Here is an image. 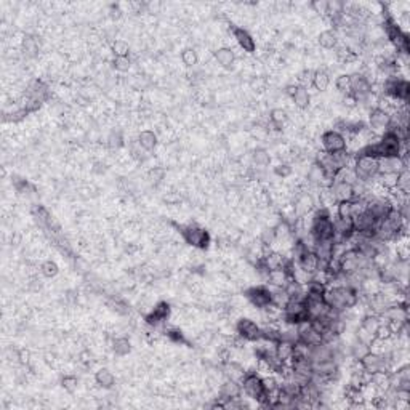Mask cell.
<instances>
[{
  "mask_svg": "<svg viewBox=\"0 0 410 410\" xmlns=\"http://www.w3.org/2000/svg\"><path fill=\"white\" fill-rule=\"evenodd\" d=\"M240 386H242V394H245L247 398L258 401L260 405H263V407H270L268 405V401H266V391L263 386V378L257 372H247Z\"/></svg>",
  "mask_w": 410,
  "mask_h": 410,
  "instance_id": "cell-1",
  "label": "cell"
},
{
  "mask_svg": "<svg viewBox=\"0 0 410 410\" xmlns=\"http://www.w3.org/2000/svg\"><path fill=\"white\" fill-rule=\"evenodd\" d=\"M354 155H356L354 173L359 180L370 181L378 176V161H380L378 157L370 154H362V152H358Z\"/></svg>",
  "mask_w": 410,
  "mask_h": 410,
  "instance_id": "cell-2",
  "label": "cell"
},
{
  "mask_svg": "<svg viewBox=\"0 0 410 410\" xmlns=\"http://www.w3.org/2000/svg\"><path fill=\"white\" fill-rule=\"evenodd\" d=\"M359 362L362 365V369L369 375H373L378 372H393V367H391L388 358L377 354V352H372V351Z\"/></svg>",
  "mask_w": 410,
  "mask_h": 410,
  "instance_id": "cell-3",
  "label": "cell"
},
{
  "mask_svg": "<svg viewBox=\"0 0 410 410\" xmlns=\"http://www.w3.org/2000/svg\"><path fill=\"white\" fill-rule=\"evenodd\" d=\"M389 125H391V116H389V112L383 111V109H380V108H375L372 111H369V129L381 136L383 133H386L389 130Z\"/></svg>",
  "mask_w": 410,
  "mask_h": 410,
  "instance_id": "cell-4",
  "label": "cell"
},
{
  "mask_svg": "<svg viewBox=\"0 0 410 410\" xmlns=\"http://www.w3.org/2000/svg\"><path fill=\"white\" fill-rule=\"evenodd\" d=\"M236 333L244 342H258L261 340V327L252 319H240L236 324Z\"/></svg>",
  "mask_w": 410,
  "mask_h": 410,
  "instance_id": "cell-5",
  "label": "cell"
},
{
  "mask_svg": "<svg viewBox=\"0 0 410 410\" xmlns=\"http://www.w3.org/2000/svg\"><path fill=\"white\" fill-rule=\"evenodd\" d=\"M320 145H322V151L325 152H338L346 149V136L342 135L340 132L336 130H329L322 133L320 136Z\"/></svg>",
  "mask_w": 410,
  "mask_h": 410,
  "instance_id": "cell-6",
  "label": "cell"
},
{
  "mask_svg": "<svg viewBox=\"0 0 410 410\" xmlns=\"http://www.w3.org/2000/svg\"><path fill=\"white\" fill-rule=\"evenodd\" d=\"M183 234V239L186 240V242L192 247H197V248H205L208 245V234L207 231L201 229V228H195V226H188L181 231Z\"/></svg>",
  "mask_w": 410,
  "mask_h": 410,
  "instance_id": "cell-7",
  "label": "cell"
},
{
  "mask_svg": "<svg viewBox=\"0 0 410 410\" xmlns=\"http://www.w3.org/2000/svg\"><path fill=\"white\" fill-rule=\"evenodd\" d=\"M247 298L250 300V303L253 306H257L260 309H263L264 306L271 305V290L268 286H257L252 287L245 292Z\"/></svg>",
  "mask_w": 410,
  "mask_h": 410,
  "instance_id": "cell-8",
  "label": "cell"
},
{
  "mask_svg": "<svg viewBox=\"0 0 410 410\" xmlns=\"http://www.w3.org/2000/svg\"><path fill=\"white\" fill-rule=\"evenodd\" d=\"M349 77H351V95L356 98V101L372 92V83L367 80V77L362 73H356Z\"/></svg>",
  "mask_w": 410,
  "mask_h": 410,
  "instance_id": "cell-9",
  "label": "cell"
},
{
  "mask_svg": "<svg viewBox=\"0 0 410 410\" xmlns=\"http://www.w3.org/2000/svg\"><path fill=\"white\" fill-rule=\"evenodd\" d=\"M330 192H332L336 204L354 199V189H352V185L351 183H346V181H333V185L330 186Z\"/></svg>",
  "mask_w": 410,
  "mask_h": 410,
  "instance_id": "cell-10",
  "label": "cell"
},
{
  "mask_svg": "<svg viewBox=\"0 0 410 410\" xmlns=\"http://www.w3.org/2000/svg\"><path fill=\"white\" fill-rule=\"evenodd\" d=\"M306 180H308V185L309 186H313V188H325L327 175H325L324 168L317 162H313V165L308 168Z\"/></svg>",
  "mask_w": 410,
  "mask_h": 410,
  "instance_id": "cell-11",
  "label": "cell"
},
{
  "mask_svg": "<svg viewBox=\"0 0 410 410\" xmlns=\"http://www.w3.org/2000/svg\"><path fill=\"white\" fill-rule=\"evenodd\" d=\"M240 396H242V386H240V383L226 378V381H224V383L221 385V388H220V401L228 402L231 399L240 398Z\"/></svg>",
  "mask_w": 410,
  "mask_h": 410,
  "instance_id": "cell-12",
  "label": "cell"
},
{
  "mask_svg": "<svg viewBox=\"0 0 410 410\" xmlns=\"http://www.w3.org/2000/svg\"><path fill=\"white\" fill-rule=\"evenodd\" d=\"M233 35L237 42V45L242 48L244 51H255V40H253V37L250 35L248 31H245L244 27H233Z\"/></svg>",
  "mask_w": 410,
  "mask_h": 410,
  "instance_id": "cell-13",
  "label": "cell"
},
{
  "mask_svg": "<svg viewBox=\"0 0 410 410\" xmlns=\"http://www.w3.org/2000/svg\"><path fill=\"white\" fill-rule=\"evenodd\" d=\"M319 258L313 250H308L305 255L298 260V266L309 276H314L319 271Z\"/></svg>",
  "mask_w": 410,
  "mask_h": 410,
  "instance_id": "cell-14",
  "label": "cell"
},
{
  "mask_svg": "<svg viewBox=\"0 0 410 410\" xmlns=\"http://www.w3.org/2000/svg\"><path fill=\"white\" fill-rule=\"evenodd\" d=\"M293 352H295V343L289 340H279L276 343V358L282 364H290L293 359Z\"/></svg>",
  "mask_w": 410,
  "mask_h": 410,
  "instance_id": "cell-15",
  "label": "cell"
},
{
  "mask_svg": "<svg viewBox=\"0 0 410 410\" xmlns=\"http://www.w3.org/2000/svg\"><path fill=\"white\" fill-rule=\"evenodd\" d=\"M224 375L228 380L237 381V383H242L244 377L247 375V372L244 370V367L234 362V361H226L224 364Z\"/></svg>",
  "mask_w": 410,
  "mask_h": 410,
  "instance_id": "cell-16",
  "label": "cell"
},
{
  "mask_svg": "<svg viewBox=\"0 0 410 410\" xmlns=\"http://www.w3.org/2000/svg\"><path fill=\"white\" fill-rule=\"evenodd\" d=\"M289 274L286 273L284 268H277V270H271L268 273V277H266V282L268 286L271 287H277V289H284V286L287 284L289 280Z\"/></svg>",
  "mask_w": 410,
  "mask_h": 410,
  "instance_id": "cell-17",
  "label": "cell"
},
{
  "mask_svg": "<svg viewBox=\"0 0 410 410\" xmlns=\"http://www.w3.org/2000/svg\"><path fill=\"white\" fill-rule=\"evenodd\" d=\"M215 60L221 67H231L236 61V55L231 48L221 47L215 51Z\"/></svg>",
  "mask_w": 410,
  "mask_h": 410,
  "instance_id": "cell-18",
  "label": "cell"
},
{
  "mask_svg": "<svg viewBox=\"0 0 410 410\" xmlns=\"http://www.w3.org/2000/svg\"><path fill=\"white\" fill-rule=\"evenodd\" d=\"M369 352H370V346L356 340V338H354V342L349 345V358L352 361H362Z\"/></svg>",
  "mask_w": 410,
  "mask_h": 410,
  "instance_id": "cell-19",
  "label": "cell"
},
{
  "mask_svg": "<svg viewBox=\"0 0 410 410\" xmlns=\"http://www.w3.org/2000/svg\"><path fill=\"white\" fill-rule=\"evenodd\" d=\"M95 381H96V385H100L101 388L111 389L116 383V377L109 369H100L95 373Z\"/></svg>",
  "mask_w": 410,
  "mask_h": 410,
  "instance_id": "cell-20",
  "label": "cell"
},
{
  "mask_svg": "<svg viewBox=\"0 0 410 410\" xmlns=\"http://www.w3.org/2000/svg\"><path fill=\"white\" fill-rule=\"evenodd\" d=\"M292 101H293L295 108H298L301 111L303 109H308V106L311 103V93H309V90L298 85V88H296L295 95L292 96Z\"/></svg>",
  "mask_w": 410,
  "mask_h": 410,
  "instance_id": "cell-21",
  "label": "cell"
},
{
  "mask_svg": "<svg viewBox=\"0 0 410 410\" xmlns=\"http://www.w3.org/2000/svg\"><path fill=\"white\" fill-rule=\"evenodd\" d=\"M311 85H313L317 92H325L330 85V76L325 73L324 69H317L313 74V82H311Z\"/></svg>",
  "mask_w": 410,
  "mask_h": 410,
  "instance_id": "cell-22",
  "label": "cell"
},
{
  "mask_svg": "<svg viewBox=\"0 0 410 410\" xmlns=\"http://www.w3.org/2000/svg\"><path fill=\"white\" fill-rule=\"evenodd\" d=\"M138 145L143 148V151H152L157 146V135L152 130H143L138 135Z\"/></svg>",
  "mask_w": 410,
  "mask_h": 410,
  "instance_id": "cell-23",
  "label": "cell"
},
{
  "mask_svg": "<svg viewBox=\"0 0 410 410\" xmlns=\"http://www.w3.org/2000/svg\"><path fill=\"white\" fill-rule=\"evenodd\" d=\"M340 42H338V34L336 31H332V29H327V31H322L319 34V45L325 50H332L335 48Z\"/></svg>",
  "mask_w": 410,
  "mask_h": 410,
  "instance_id": "cell-24",
  "label": "cell"
},
{
  "mask_svg": "<svg viewBox=\"0 0 410 410\" xmlns=\"http://www.w3.org/2000/svg\"><path fill=\"white\" fill-rule=\"evenodd\" d=\"M361 325L364 329H367L369 330L370 333H373L375 336H377V332H378V329H380V317L377 316V314H373V313H367L364 317H362V322H361Z\"/></svg>",
  "mask_w": 410,
  "mask_h": 410,
  "instance_id": "cell-25",
  "label": "cell"
},
{
  "mask_svg": "<svg viewBox=\"0 0 410 410\" xmlns=\"http://www.w3.org/2000/svg\"><path fill=\"white\" fill-rule=\"evenodd\" d=\"M289 116H287V111L286 109H282V108H274L271 112H270V122L276 127H280L284 125L287 122Z\"/></svg>",
  "mask_w": 410,
  "mask_h": 410,
  "instance_id": "cell-26",
  "label": "cell"
},
{
  "mask_svg": "<svg viewBox=\"0 0 410 410\" xmlns=\"http://www.w3.org/2000/svg\"><path fill=\"white\" fill-rule=\"evenodd\" d=\"M335 87H336V90L340 92L343 96L351 95V77H349V74L338 76L336 80H335Z\"/></svg>",
  "mask_w": 410,
  "mask_h": 410,
  "instance_id": "cell-27",
  "label": "cell"
},
{
  "mask_svg": "<svg viewBox=\"0 0 410 410\" xmlns=\"http://www.w3.org/2000/svg\"><path fill=\"white\" fill-rule=\"evenodd\" d=\"M396 189L401 191L402 194H407L408 195V191H410V172L408 168L402 170L399 175H398V183H396Z\"/></svg>",
  "mask_w": 410,
  "mask_h": 410,
  "instance_id": "cell-28",
  "label": "cell"
},
{
  "mask_svg": "<svg viewBox=\"0 0 410 410\" xmlns=\"http://www.w3.org/2000/svg\"><path fill=\"white\" fill-rule=\"evenodd\" d=\"M252 161H253V164H255L257 167L263 168L266 165H270L271 157H270V154H268V151H264V149H255V151H253V154H252Z\"/></svg>",
  "mask_w": 410,
  "mask_h": 410,
  "instance_id": "cell-29",
  "label": "cell"
},
{
  "mask_svg": "<svg viewBox=\"0 0 410 410\" xmlns=\"http://www.w3.org/2000/svg\"><path fill=\"white\" fill-rule=\"evenodd\" d=\"M336 218L340 220H352V205L351 201L336 204Z\"/></svg>",
  "mask_w": 410,
  "mask_h": 410,
  "instance_id": "cell-30",
  "label": "cell"
},
{
  "mask_svg": "<svg viewBox=\"0 0 410 410\" xmlns=\"http://www.w3.org/2000/svg\"><path fill=\"white\" fill-rule=\"evenodd\" d=\"M130 349H132V345L125 336H120V338H116V340H114V352L117 356L129 354Z\"/></svg>",
  "mask_w": 410,
  "mask_h": 410,
  "instance_id": "cell-31",
  "label": "cell"
},
{
  "mask_svg": "<svg viewBox=\"0 0 410 410\" xmlns=\"http://www.w3.org/2000/svg\"><path fill=\"white\" fill-rule=\"evenodd\" d=\"M23 50H24V53L27 56L37 55V51H39V42H37V39L32 37V35L24 37V40H23Z\"/></svg>",
  "mask_w": 410,
  "mask_h": 410,
  "instance_id": "cell-32",
  "label": "cell"
},
{
  "mask_svg": "<svg viewBox=\"0 0 410 410\" xmlns=\"http://www.w3.org/2000/svg\"><path fill=\"white\" fill-rule=\"evenodd\" d=\"M354 338H356V340H359V342H362V343H365V345H369V346H370L377 336H375L373 333H370L367 329H364L362 325H359V327L356 329Z\"/></svg>",
  "mask_w": 410,
  "mask_h": 410,
  "instance_id": "cell-33",
  "label": "cell"
},
{
  "mask_svg": "<svg viewBox=\"0 0 410 410\" xmlns=\"http://www.w3.org/2000/svg\"><path fill=\"white\" fill-rule=\"evenodd\" d=\"M111 50L114 53V56H129L130 47L125 40H114L111 45Z\"/></svg>",
  "mask_w": 410,
  "mask_h": 410,
  "instance_id": "cell-34",
  "label": "cell"
},
{
  "mask_svg": "<svg viewBox=\"0 0 410 410\" xmlns=\"http://www.w3.org/2000/svg\"><path fill=\"white\" fill-rule=\"evenodd\" d=\"M181 60H183V63H185L186 66H194V64H197V60H199V56H197V51L195 50H192V48H186V50H183V53H181Z\"/></svg>",
  "mask_w": 410,
  "mask_h": 410,
  "instance_id": "cell-35",
  "label": "cell"
},
{
  "mask_svg": "<svg viewBox=\"0 0 410 410\" xmlns=\"http://www.w3.org/2000/svg\"><path fill=\"white\" fill-rule=\"evenodd\" d=\"M114 67L119 73H127L132 67V61L129 56H116L114 58Z\"/></svg>",
  "mask_w": 410,
  "mask_h": 410,
  "instance_id": "cell-36",
  "label": "cell"
},
{
  "mask_svg": "<svg viewBox=\"0 0 410 410\" xmlns=\"http://www.w3.org/2000/svg\"><path fill=\"white\" fill-rule=\"evenodd\" d=\"M40 271L45 277H55L56 274H58V264H56L55 261H45L44 264H42Z\"/></svg>",
  "mask_w": 410,
  "mask_h": 410,
  "instance_id": "cell-37",
  "label": "cell"
},
{
  "mask_svg": "<svg viewBox=\"0 0 410 410\" xmlns=\"http://www.w3.org/2000/svg\"><path fill=\"white\" fill-rule=\"evenodd\" d=\"M61 383H63V388H64L66 391L73 393V391H76L79 381H77V378H76L74 375H66V377L61 380Z\"/></svg>",
  "mask_w": 410,
  "mask_h": 410,
  "instance_id": "cell-38",
  "label": "cell"
},
{
  "mask_svg": "<svg viewBox=\"0 0 410 410\" xmlns=\"http://www.w3.org/2000/svg\"><path fill=\"white\" fill-rule=\"evenodd\" d=\"M311 7H313L314 11L319 13V15H327V13H329V2H327V0H316V2L311 4Z\"/></svg>",
  "mask_w": 410,
  "mask_h": 410,
  "instance_id": "cell-39",
  "label": "cell"
},
{
  "mask_svg": "<svg viewBox=\"0 0 410 410\" xmlns=\"http://www.w3.org/2000/svg\"><path fill=\"white\" fill-rule=\"evenodd\" d=\"M274 173L280 178H287L292 175V167L289 164H279L276 168H274Z\"/></svg>",
  "mask_w": 410,
  "mask_h": 410,
  "instance_id": "cell-40",
  "label": "cell"
},
{
  "mask_svg": "<svg viewBox=\"0 0 410 410\" xmlns=\"http://www.w3.org/2000/svg\"><path fill=\"white\" fill-rule=\"evenodd\" d=\"M165 176V170L164 168H159V167H154L152 170L149 172V180L152 183H161Z\"/></svg>",
  "mask_w": 410,
  "mask_h": 410,
  "instance_id": "cell-41",
  "label": "cell"
},
{
  "mask_svg": "<svg viewBox=\"0 0 410 410\" xmlns=\"http://www.w3.org/2000/svg\"><path fill=\"white\" fill-rule=\"evenodd\" d=\"M108 145H109V148H112V149L120 148V146H122V136H120V133H111V136H109V139H108Z\"/></svg>",
  "mask_w": 410,
  "mask_h": 410,
  "instance_id": "cell-42",
  "label": "cell"
}]
</instances>
